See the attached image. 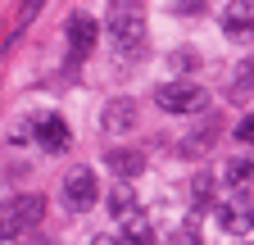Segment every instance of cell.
Segmentation results:
<instances>
[{
    "instance_id": "cell-8",
    "label": "cell",
    "mask_w": 254,
    "mask_h": 245,
    "mask_svg": "<svg viewBox=\"0 0 254 245\" xmlns=\"http://www.w3.org/2000/svg\"><path fill=\"white\" fill-rule=\"evenodd\" d=\"M123 245H154V227L145 213H123Z\"/></svg>"
},
{
    "instance_id": "cell-6",
    "label": "cell",
    "mask_w": 254,
    "mask_h": 245,
    "mask_svg": "<svg viewBox=\"0 0 254 245\" xmlns=\"http://www.w3.org/2000/svg\"><path fill=\"white\" fill-rule=\"evenodd\" d=\"M100 127H105L109 136L132 132V127H136V100H127V96L109 100V105H105V114H100Z\"/></svg>"
},
{
    "instance_id": "cell-10",
    "label": "cell",
    "mask_w": 254,
    "mask_h": 245,
    "mask_svg": "<svg viewBox=\"0 0 254 245\" xmlns=\"http://www.w3.org/2000/svg\"><path fill=\"white\" fill-rule=\"evenodd\" d=\"M105 164H109L118 177H141L145 155H141V150H109V155H105Z\"/></svg>"
},
{
    "instance_id": "cell-2",
    "label": "cell",
    "mask_w": 254,
    "mask_h": 245,
    "mask_svg": "<svg viewBox=\"0 0 254 245\" xmlns=\"http://www.w3.org/2000/svg\"><path fill=\"white\" fill-rule=\"evenodd\" d=\"M154 105L164 114H200L209 105V91L195 86V82H164L154 91Z\"/></svg>"
},
{
    "instance_id": "cell-3",
    "label": "cell",
    "mask_w": 254,
    "mask_h": 245,
    "mask_svg": "<svg viewBox=\"0 0 254 245\" xmlns=\"http://www.w3.org/2000/svg\"><path fill=\"white\" fill-rule=\"evenodd\" d=\"M64 200H68V209H91L95 200H100V186H95V173L91 168H77L68 173V182H64Z\"/></svg>"
},
{
    "instance_id": "cell-12",
    "label": "cell",
    "mask_w": 254,
    "mask_h": 245,
    "mask_svg": "<svg viewBox=\"0 0 254 245\" xmlns=\"http://www.w3.org/2000/svg\"><path fill=\"white\" fill-rule=\"evenodd\" d=\"M9 209H14L18 227H23V223H37V218H41V200H37V195H18V200H14Z\"/></svg>"
},
{
    "instance_id": "cell-1",
    "label": "cell",
    "mask_w": 254,
    "mask_h": 245,
    "mask_svg": "<svg viewBox=\"0 0 254 245\" xmlns=\"http://www.w3.org/2000/svg\"><path fill=\"white\" fill-rule=\"evenodd\" d=\"M105 27H109V37L123 55H132L141 50L145 41V9H141V0H114L109 14H105Z\"/></svg>"
},
{
    "instance_id": "cell-15",
    "label": "cell",
    "mask_w": 254,
    "mask_h": 245,
    "mask_svg": "<svg viewBox=\"0 0 254 245\" xmlns=\"http://www.w3.org/2000/svg\"><path fill=\"white\" fill-rule=\"evenodd\" d=\"M236 141H241V145L250 150V141H254V122H250V114H245V118L236 122Z\"/></svg>"
},
{
    "instance_id": "cell-5",
    "label": "cell",
    "mask_w": 254,
    "mask_h": 245,
    "mask_svg": "<svg viewBox=\"0 0 254 245\" xmlns=\"http://www.w3.org/2000/svg\"><path fill=\"white\" fill-rule=\"evenodd\" d=\"M95 41H100V23H95L91 14H73L68 18V46H73V59H86L95 50Z\"/></svg>"
},
{
    "instance_id": "cell-17",
    "label": "cell",
    "mask_w": 254,
    "mask_h": 245,
    "mask_svg": "<svg viewBox=\"0 0 254 245\" xmlns=\"http://www.w3.org/2000/svg\"><path fill=\"white\" fill-rule=\"evenodd\" d=\"M109 204H114V213H127V209H132V195H127V191H118Z\"/></svg>"
},
{
    "instance_id": "cell-11",
    "label": "cell",
    "mask_w": 254,
    "mask_h": 245,
    "mask_svg": "<svg viewBox=\"0 0 254 245\" xmlns=\"http://www.w3.org/2000/svg\"><path fill=\"white\" fill-rule=\"evenodd\" d=\"M250 173H254V168H250V155H245V159H232V164H227V186H232V191H250Z\"/></svg>"
},
{
    "instance_id": "cell-14",
    "label": "cell",
    "mask_w": 254,
    "mask_h": 245,
    "mask_svg": "<svg viewBox=\"0 0 254 245\" xmlns=\"http://www.w3.org/2000/svg\"><path fill=\"white\" fill-rule=\"evenodd\" d=\"M18 232V218H14V209L9 204H0V241H9Z\"/></svg>"
},
{
    "instance_id": "cell-13",
    "label": "cell",
    "mask_w": 254,
    "mask_h": 245,
    "mask_svg": "<svg viewBox=\"0 0 254 245\" xmlns=\"http://www.w3.org/2000/svg\"><path fill=\"white\" fill-rule=\"evenodd\" d=\"M190 195H195V204H209V200H213V182H209V173H200L195 182H190Z\"/></svg>"
},
{
    "instance_id": "cell-19",
    "label": "cell",
    "mask_w": 254,
    "mask_h": 245,
    "mask_svg": "<svg viewBox=\"0 0 254 245\" xmlns=\"http://www.w3.org/2000/svg\"><path fill=\"white\" fill-rule=\"evenodd\" d=\"M173 245H200V232H195V227H186V232H182Z\"/></svg>"
},
{
    "instance_id": "cell-18",
    "label": "cell",
    "mask_w": 254,
    "mask_h": 245,
    "mask_svg": "<svg viewBox=\"0 0 254 245\" xmlns=\"http://www.w3.org/2000/svg\"><path fill=\"white\" fill-rule=\"evenodd\" d=\"M41 5H46V0H23V23H27V18H37Z\"/></svg>"
},
{
    "instance_id": "cell-20",
    "label": "cell",
    "mask_w": 254,
    "mask_h": 245,
    "mask_svg": "<svg viewBox=\"0 0 254 245\" xmlns=\"http://www.w3.org/2000/svg\"><path fill=\"white\" fill-rule=\"evenodd\" d=\"M91 245H118V241H114V236H95Z\"/></svg>"
},
{
    "instance_id": "cell-7",
    "label": "cell",
    "mask_w": 254,
    "mask_h": 245,
    "mask_svg": "<svg viewBox=\"0 0 254 245\" xmlns=\"http://www.w3.org/2000/svg\"><path fill=\"white\" fill-rule=\"evenodd\" d=\"M250 23H254V5H250V0H232L227 14H222L227 37H250Z\"/></svg>"
},
{
    "instance_id": "cell-4",
    "label": "cell",
    "mask_w": 254,
    "mask_h": 245,
    "mask_svg": "<svg viewBox=\"0 0 254 245\" xmlns=\"http://www.w3.org/2000/svg\"><path fill=\"white\" fill-rule=\"evenodd\" d=\"M32 136H37L46 150H68V141H73L68 122H64L59 114H37L32 118Z\"/></svg>"
},
{
    "instance_id": "cell-9",
    "label": "cell",
    "mask_w": 254,
    "mask_h": 245,
    "mask_svg": "<svg viewBox=\"0 0 254 245\" xmlns=\"http://www.w3.org/2000/svg\"><path fill=\"white\" fill-rule=\"evenodd\" d=\"M222 227L227 232H250V191H236L232 204H222Z\"/></svg>"
},
{
    "instance_id": "cell-16",
    "label": "cell",
    "mask_w": 254,
    "mask_h": 245,
    "mask_svg": "<svg viewBox=\"0 0 254 245\" xmlns=\"http://www.w3.org/2000/svg\"><path fill=\"white\" fill-rule=\"evenodd\" d=\"M200 5H204V0H173V14H200Z\"/></svg>"
}]
</instances>
